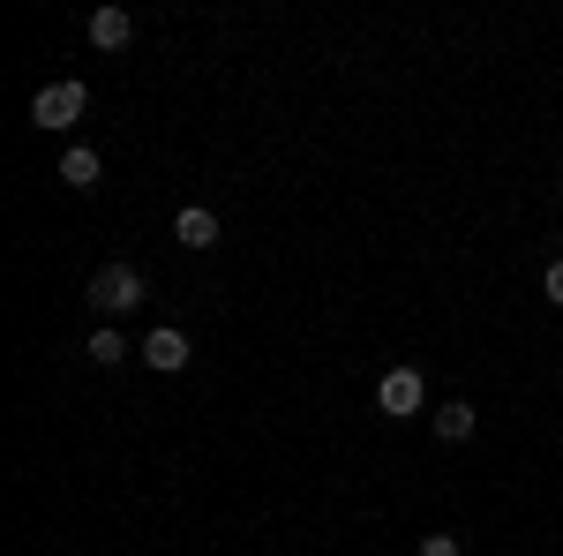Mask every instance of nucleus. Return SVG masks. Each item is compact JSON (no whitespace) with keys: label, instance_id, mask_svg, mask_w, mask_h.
Listing matches in <instances>:
<instances>
[{"label":"nucleus","instance_id":"obj_1","mask_svg":"<svg viewBox=\"0 0 563 556\" xmlns=\"http://www.w3.org/2000/svg\"><path fill=\"white\" fill-rule=\"evenodd\" d=\"M84 106H90V90L76 84V76H60V84H45L38 98H31V121H38V129H68V121H84Z\"/></svg>","mask_w":563,"mask_h":556},{"label":"nucleus","instance_id":"obj_2","mask_svg":"<svg viewBox=\"0 0 563 556\" xmlns=\"http://www.w3.org/2000/svg\"><path fill=\"white\" fill-rule=\"evenodd\" d=\"M376 406H384L390 422H413V414L429 406V384H421V369H390L384 384H376Z\"/></svg>","mask_w":563,"mask_h":556},{"label":"nucleus","instance_id":"obj_3","mask_svg":"<svg viewBox=\"0 0 563 556\" xmlns=\"http://www.w3.org/2000/svg\"><path fill=\"white\" fill-rule=\"evenodd\" d=\"M90 301H98L106 316H121V308H135V301H143V271H135V263H106V271L90 279Z\"/></svg>","mask_w":563,"mask_h":556},{"label":"nucleus","instance_id":"obj_4","mask_svg":"<svg viewBox=\"0 0 563 556\" xmlns=\"http://www.w3.org/2000/svg\"><path fill=\"white\" fill-rule=\"evenodd\" d=\"M143 361H151V369H166V377H180V369H188V331L158 324V331L143 339Z\"/></svg>","mask_w":563,"mask_h":556},{"label":"nucleus","instance_id":"obj_5","mask_svg":"<svg viewBox=\"0 0 563 556\" xmlns=\"http://www.w3.org/2000/svg\"><path fill=\"white\" fill-rule=\"evenodd\" d=\"M129 39H135L129 8H98V15H90V45H98V53H121Z\"/></svg>","mask_w":563,"mask_h":556},{"label":"nucleus","instance_id":"obj_6","mask_svg":"<svg viewBox=\"0 0 563 556\" xmlns=\"http://www.w3.org/2000/svg\"><path fill=\"white\" fill-rule=\"evenodd\" d=\"M174 241H180V249H211V241H218V218L203 211V204H196V211H180L174 218Z\"/></svg>","mask_w":563,"mask_h":556},{"label":"nucleus","instance_id":"obj_7","mask_svg":"<svg viewBox=\"0 0 563 556\" xmlns=\"http://www.w3.org/2000/svg\"><path fill=\"white\" fill-rule=\"evenodd\" d=\"M435 436H443V444H466V436H474V406H466V399L435 406Z\"/></svg>","mask_w":563,"mask_h":556},{"label":"nucleus","instance_id":"obj_8","mask_svg":"<svg viewBox=\"0 0 563 556\" xmlns=\"http://www.w3.org/2000/svg\"><path fill=\"white\" fill-rule=\"evenodd\" d=\"M60 181H68V188H98V151H84V143H76V151L60 159Z\"/></svg>","mask_w":563,"mask_h":556},{"label":"nucleus","instance_id":"obj_9","mask_svg":"<svg viewBox=\"0 0 563 556\" xmlns=\"http://www.w3.org/2000/svg\"><path fill=\"white\" fill-rule=\"evenodd\" d=\"M121 353H129V346H121V331H90V361H106V369H113Z\"/></svg>","mask_w":563,"mask_h":556},{"label":"nucleus","instance_id":"obj_10","mask_svg":"<svg viewBox=\"0 0 563 556\" xmlns=\"http://www.w3.org/2000/svg\"><path fill=\"white\" fill-rule=\"evenodd\" d=\"M421 556H466L459 534H421Z\"/></svg>","mask_w":563,"mask_h":556},{"label":"nucleus","instance_id":"obj_11","mask_svg":"<svg viewBox=\"0 0 563 556\" xmlns=\"http://www.w3.org/2000/svg\"><path fill=\"white\" fill-rule=\"evenodd\" d=\"M549 301H563V257L549 263Z\"/></svg>","mask_w":563,"mask_h":556}]
</instances>
